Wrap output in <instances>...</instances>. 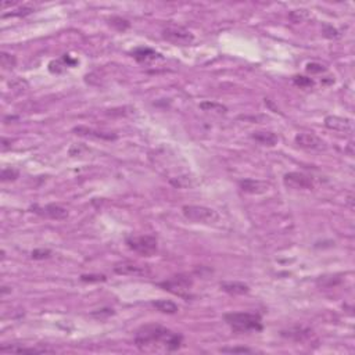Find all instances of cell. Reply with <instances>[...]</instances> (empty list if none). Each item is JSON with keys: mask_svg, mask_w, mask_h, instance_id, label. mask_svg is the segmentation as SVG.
Returning a JSON list of instances; mask_svg holds the SVG:
<instances>
[{"mask_svg": "<svg viewBox=\"0 0 355 355\" xmlns=\"http://www.w3.org/2000/svg\"><path fill=\"white\" fill-rule=\"evenodd\" d=\"M182 340V334L160 325L142 326L135 336V344L142 351L172 353L181 348Z\"/></svg>", "mask_w": 355, "mask_h": 355, "instance_id": "1", "label": "cell"}, {"mask_svg": "<svg viewBox=\"0 0 355 355\" xmlns=\"http://www.w3.org/2000/svg\"><path fill=\"white\" fill-rule=\"evenodd\" d=\"M224 319L234 333L261 332L264 329L262 319L258 314L250 312H230L225 314Z\"/></svg>", "mask_w": 355, "mask_h": 355, "instance_id": "2", "label": "cell"}, {"mask_svg": "<svg viewBox=\"0 0 355 355\" xmlns=\"http://www.w3.org/2000/svg\"><path fill=\"white\" fill-rule=\"evenodd\" d=\"M159 286L166 290V291L172 293V294L179 295L183 298H189L190 290L193 287V279H192V276L186 275V273H179V275H175V276L164 280V282H160Z\"/></svg>", "mask_w": 355, "mask_h": 355, "instance_id": "3", "label": "cell"}, {"mask_svg": "<svg viewBox=\"0 0 355 355\" xmlns=\"http://www.w3.org/2000/svg\"><path fill=\"white\" fill-rule=\"evenodd\" d=\"M185 218L189 219L190 222L194 224H205V225H211L214 222L218 221V214L203 205H185L182 208Z\"/></svg>", "mask_w": 355, "mask_h": 355, "instance_id": "4", "label": "cell"}, {"mask_svg": "<svg viewBox=\"0 0 355 355\" xmlns=\"http://www.w3.org/2000/svg\"><path fill=\"white\" fill-rule=\"evenodd\" d=\"M127 246L128 249L135 251L137 254H142L146 257L153 256L157 251V239L154 236H130L127 240Z\"/></svg>", "mask_w": 355, "mask_h": 355, "instance_id": "5", "label": "cell"}, {"mask_svg": "<svg viewBox=\"0 0 355 355\" xmlns=\"http://www.w3.org/2000/svg\"><path fill=\"white\" fill-rule=\"evenodd\" d=\"M161 36L165 40H168V42L178 46H189L194 40L193 33L186 30V28L179 27V25H168V27H165L162 30V32H161Z\"/></svg>", "mask_w": 355, "mask_h": 355, "instance_id": "6", "label": "cell"}, {"mask_svg": "<svg viewBox=\"0 0 355 355\" xmlns=\"http://www.w3.org/2000/svg\"><path fill=\"white\" fill-rule=\"evenodd\" d=\"M283 183L286 188L294 190H311L314 189V182L310 176L301 172H289L283 176Z\"/></svg>", "mask_w": 355, "mask_h": 355, "instance_id": "7", "label": "cell"}, {"mask_svg": "<svg viewBox=\"0 0 355 355\" xmlns=\"http://www.w3.org/2000/svg\"><path fill=\"white\" fill-rule=\"evenodd\" d=\"M31 211L38 214V215H42V217H46V218H52V219H64L68 217V211L64 208V207H60V205L56 204H47L45 207H39V205H32L30 208Z\"/></svg>", "mask_w": 355, "mask_h": 355, "instance_id": "8", "label": "cell"}, {"mask_svg": "<svg viewBox=\"0 0 355 355\" xmlns=\"http://www.w3.org/2000/svg\"><path fill=\"white\" fill-rule=\"evenodd\" d=\"M295 143L305 150L322 151L326 149V143L314 133H300L295 136Z\"/></svg>", "mask_w": 355, "mask_h": 355, "instance_id": "9", "label": "cell"}, {"mask_svg": "<svg viewBox=\"0 0 355 355\" xmlns=\"http://www.w3.org/2000/svg\"><path fill=\"white\" fill-rule=\"evenodd\" d=\"M240 189L244 193H250V194H262L265 192H268L271 185L264 181H258V179H244L240 181Z\"/></svg>", "mask_w": 355, "mask_h": 355, "instance_id": "10", "label": "cell"}, {"mask_svg": "<svg viewBox=\"0 0 355 355\" xmlns=\"http://www.w3.org/2000/svg\"><path fill=\"white\" fill-rule=\"evenodd\" d=\"M325 125L329 129L337 130V132H344V133H350L353 132V122L348 118H341V117H326Z\"/></svg>", "mask_w": 355, "mask_h": 355, "instance_id": "11", "label": "cell"}, {"mask_svg": "<svg viewBox=\"0 0 355 355\" xmlns=\"http://www.w3.org/2000/svg\"><path fill=\"white\" fill-rule=\"evenodd\" d=\"M133 59L139 63H143V64H149L151 61L156 60H162V56L157 53L156 50H153L150 47H137L132 52Z\"/></svg>", "mask_w": 355, "mask_h": 355, "instance_id": "12", "label": "cell"}, {"mask_svg": "<svg viewBox=\"0 0 355 355\" xmlns=\"http://www.w3.org/2000/svg\"><path fill=\"white\" fill-rule=\"evenodd\" d=\"M114 271L120 275H129V276H144V275L150 273V271H147L144 266L132 264V262H124V264L117 265L114 268Z\"/></svg>", "mask_w": 355, "mask_h": 355, "instance_id": "13", "label": "cell"}, {"mask_svg": "<svg viewBox=\"0 0 355 355\" xmlns=\"http://www.w3.org/2000/svg\"><path fill=\"white\" fill-rule=\"evenodd\" d=\"M221 290L230 295H243L250 291V287L242 282H222Z\"/></svg>", "mask_w": 355, "mask_h": 355, "instance_id": "14", "label": "cell"}, {"mask_svg": "<svg viewBox=\"0 0 355 355\" xmlns=\"http://www.w3.org/2000/svg\"><path fill=\"white\" fill-rule=\"evenodd\" d=\"M251 137L257 142V143L262 144V146H269L272 147L279 142V137L276 136L273 132H266V130H258V132H253Z\"/></svg>", "mask_w": 355, "mask_h": 355, "instance_id": "15", "label": "cell"}, {"mask_svg": "<svg viewBox=\"0 0 355 355\" xmlns=\"http://www.w3.org/2000/svg\"><path fill=\"white\" fill-rule=\"evenodd\" d=\"M151 305H153L157 311H160V312H162V314H169V315L176 314L178 310H179L178 305H176L175 302L169 301V300H156V301L151 302Z\"/></svg>", "mask_w": 355, "mask_h": 355, "instance_id": "16", "label": "cell"}, {"mask_svg": "<svg viewBox=\"0 0 355 355\" xmlns=\"http://www.w3.org/2000/svg\"><path fill=\"white\" fill-rule=\"evenodd\" d=\"M1 353H28V354H43V353H53L47 348H27L17 347V346H3L0 348Z\"/></svg>", "mask_w": 355, "mask_h": 355, "instance_id": "17", "label": "cell"}, {"mask_svg": "<svg viewBox=\"0 0 355 355\" xmlns=\"http://www.w3.org/2000/svg\"><path fill=\"white\" fill-rule=\"evenodd\" d=\"M76 135H83V136H93L97 137V139H107V140H111V139H117L115 135L111 133H104V132H98V130H93L89 128H83V127H78L74 129Z\"/></svg>", "mask_w": 355, "mask_h": 355, "instance_id": "18", "label": "cell"}, {"mask_svg": "<svg viewBox=\"0 0 355 355\" xmlns=\"http://www.w3.org/2000/svg\"><path fill=\"white\" fill-rule=\"evenodd\" d=\"M283 337H289V339H293L295 341H302L305 339H308L311 336L310 329H304V327H295V329H290L287 332H282Z\"/></svg>", "mask_w": 355, "mask_h": 355, "instance_id": "19", "label": "cell"}, {"mask_svg": "<svg viewBox=\"0 0 355 355\" xmlns=\"http://www.w3.org/2000/svg\"><path fill=\"white\" fill-rule=\"evenodd\" d=\"M200 108L204 110V111H214V113L218 114H225L227 111V108L219 103H214V101H204L200 104Z\"/></svg>", "mask_w": 355, "mask_h": 355, "instance_id": "20", "label": "cell"}, {"mask_svg": "<svg viewBox=\"0 0 355 355\" xmlns=\"http://www.w3.org/2000/svg\"><path fill=\"white\" fill-rule=\"evenodd\" d=\"M15 63H17V60H15L14 56L6 53V52L0 54V64H1L3 69H13L15 67Z\"/></svg>", "mask_w": 355, "mask_h": 355, "instance_id": "21", "label": "cell"}, {"mask_svg": "<svg viewBox=\"0 0 355 355\" xmlns=\"http://www.w3.org/2000/svg\"><path fill=\"white\" fill-rule=\"evenodd\" d=\"M110 25L114 27L115 30L125 31L130 27V23H129L128 20L122 18V17H113V18H110Z\"/></svg>", "mask_w": 355, "mask_h": 355, "instance_id": "22", "label": "cell"}, {"mask_svg": "<svg viewBox=\"0 0 355 355\" xmlns=\"http://www.w3.org/2000/svg\"><path fill=\"white\" fill-rule=\"evenodd\" d=\"M18 176H20V172H18L17 169H14V168H4V169L1 171V175H0V178H1L3 182L15 181Z\"/></svg>", "mask_w": 355, "mask_h": 355, "instance_id": "23", "label": "cell"}, {"mask_svg": "<svg viewBox=\"0 0 355 355\" xmlns=\"http://www.w3.org/2000/svg\"><path fill=\"white\" fill-rule=\"evenodd\" d=\"M289 17H290V20H291L293 23H302L305 18L310 17V14H308L307 10L301 8V10H294V11H291Z\"/></svg>", "mask_w": 355, "mask_h": 355, "instance_id": "24", "label": "cell"}, {"mask_svg": "<svg viewBox=\"0 0 355 355\" xmlns=\"http://www.w3.org/2000/svg\"><path fill=\"white\" fill-rule=\"evenodd\" d=\"M221 353H227V354H251V353H254L253 350H250V348H246V347H232V348H227V347H224L219 350Z\"/></svg>", "mask_w": 355, "mask_h": 355, "instance_id": "25", "label": "cell"}, {"mask_svg": "<svg viewBox=\"0 0 355 355\" xmlns=\"http://www.w3.org/2000/svg\"><path fill=\"white\" fill-rule=\"evenodd\" d=\"M52 256V251L49 249H36L31 253V257L33 259H46Z\"/></svg>", "mask_w": 355, "mask_h": 355, "instance_id": "26", "label": "cell"}, {"mask_svg": "<svg viewBox=\"0 0 355 355\" xmlns=\"http://www.w3.org/2000/svg\"><path fill=\"white\" fill-rule=\"evenodd\" d=\"M293 82H294V85H297V86H300V88H311V86L314 85V81H312L311 78L300 75L294 76V78H293Z\"/></svg>", "mask_w": 355, "mask_h": 355, "instance_id": "27", "label": "cell"}, {"mask_svg": "<svg viewBox=\"0 0 355 355\" xmlns=\"http://www.w3.org/2000/svg\"><path fill=\"white\" fill-rule=\"evenodd\" d=\"M323 35L329 39H337L341 36L340 32L336 30V28H333L332 25H325V27H323Z\"/></svg>", "mask_w": 355, "mask_h": 355, "instance_id": "28", "label": "cell"}, {"mask_svg": "<svg viewBox=\"0 0 355 355\" xmlns=\"http://www.w3.org/2000/svg\"><path fill=\"white\" fill-rule=\"evenodd\" d=\"M307 71L310 74H321V72H325L326 67L322 65V64H319V63H310L307 65Z\"/></svg>", "mask_w": 355, "mask_h": 355, "instance_id": "29", "label": "cell"}, {"mask_svg": "<svg viewBox=\"0 0 355 355\" xmlns=\"http://www.w3.org/2000/svg\"><path fill=\"white\" fill-rule=\"evenodd\" d=\"M81 280H82V282H88V283H92V282H104L106 276H104V275H82Z\"/></svg>", "mask_w": 355, "mask_h": 355, "instance_id": "30", "label": "cell"}]
</instances>
